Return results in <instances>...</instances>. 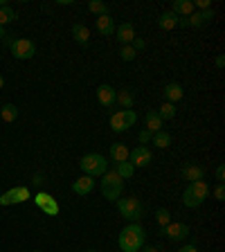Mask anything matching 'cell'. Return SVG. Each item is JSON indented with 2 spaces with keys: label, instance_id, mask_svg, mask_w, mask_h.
<instances>
[{
  "label": "cell",
  "instance_id": "484cf974",
  "mask_svg": "<svg viewBox=\"0 0 225 252\" xmlns=\"http://www.w3.org/2000/svg\"><path fill=\"white\" fill-rule=\"evenodd\" d=\"M158 115H160V119L162 122H167V119H173L176 117V104H169V102H165L160 108L156 111Z\"/></svg>",
  "mask_w": 225,
  "mask_h": 252
},
{
  "label": "cell",
  "instance_id": "ffe728a7",
  "mask_svg": "<svg viewBox=\"0 0 225 252\" xmlns=\"http://www.w3.org/2000/svg\"><path fill=\"white\" fill-rule=\"evenodd\" d=\"M144 124H146V126H144L146 131H151V133H158V131H162V124H165V122L160 119V115H158L156 111H149V113L144 115Z\"/></svg>",
  "mask_w": 225,
  "mask_h": 252
},
{
  "label": "cell",
  "instance_id": "cb8c5ba5",
  "mask_svg": "<svg viewBox=\"0 0 225 252\" xmlns=\"http://www.w3.org/2000/svg\"><path fill=\"white\" fill-rule=\"evenodd\" d=\"M151 144L158 146V149H167V146L171 144V133L158 131V133H153V138H151Z\"/></svg>",
  "mask_w": 225,
  "mask_h": 252
},
{
  "label": "cell",
  "instance_id": "681fc988",
  "mask_svg": "<svg viewBox=\"0 0 225 252\" xmlns=\"http://www.w3.org/2000/svg\"><path fill=\"white\" fill-rule=\"evenodd\" d=\"M0 61H2V56H0Z\"/></svg>",
  "mask_w": 225,
  "mask_h": 252
},
{
  "label": "cell",
  "instance_id": "8992f818",
  "mask_svg": "<svg viewBox=\"0 0 225 252\" xmlns=\"http://www.w3.org/2000/svg\"><path fill=\"white\" fill-rule=\"evenodd\" d=\"M27 198H32V194H29V189L27 187H14L9 189V192H5L2 196H0V205H14V203H25Z\"/></svg>",
  "mask_w": 225,
  "mask_h": 252
},
{
  "label": "cell",
  "instance_id": "44dd1931",
  "mask_svg": "<svg viewBox=\"0 0 225 252\" xmlns=\"http://www.w3.org/2000/svg\"><path fill=\"white\" fill-rule=\"evenodd\" d=\"M72 36H75V41L79 45L90 43V32H88V27L81 25V23H75V25H72Z\"/></svg>",
  "mask_w": 225,
  "mask_h": 252
},
{
  "label": "cell",
  "instance_id": "9c48e42d",
  "mask_svg": "<svg viewBox=\"0 0 225 252\" xmlns=\"http://www.w3.org/2000/svg\"><path fill=\"white\" fill-rule=\"evenodd\" d=\"M115 97H117V90L108 84H102V86L97 88V102L102 104L104 108H111L115 106Z\"/></svg>",
  "mask_w": 225,
  "mask_h": 252
},
{
  "label": "cell",
  "instance_id": "ac0fdd59",
  "mask_svg": "<svg viewBox=\"0 0 225 252\" xmlns=\"http://www.w3.org/2000/svg\"><path fill=\"white\" fill-rule=\"evenodd\" d=\"M111 129L115 131V133H122V131H129V122H126V115H124V111H117V113L111 115Z\"/></svg>",
  "mask_w": 225,
  "mask_h": 252
},
{
  "label": "cell",
  "instance_id": "d6986e66",
  "mask_svg": "<svg viewBox=\"0 0 225 252\" xmlns=\"http://www.w3.org/2000/svg\"><path fill=\"white\" fill-rule=\"evenodd\" d=\"M171 11L176 16H192L194 14V2L192 0H173Z\"/></svg>",
  "mask_w": 225,
  "mask_h": 252
},
{
  "label": "cell",
  "instance_id": "f6af8a7d",
  "mask_svg": "<svg viewBox=\"0 0 225 252\" xmlns=\"http://www.w3.org/2000/svg\"><path fill=\"white\" fill-rule=\"evenodd\" d=\"M5 36H7V32H5V27L0 25V41H2V38H5Z\"/></svg>",
  "mask_w": 225,
  "mask_h": 252
},
{
  "label": "cell",
  "instance_id": "60d3db41",
  "mask_svg": "<svg viewBox=\"0 0 225 252\" xmlns=\"http://www.w3.org/2000/svg\"><path fill=\"white\" fill-rule=\"evenodd\" d=\"M14 36H16V34H7V36L2 38V43H5V48H11V45H14V41H16Z\"/></svg>",
  "mask_w": 225,
  "mask_h": 252
},
{
  "label": "cell",
  "instance_id": "9a60e30c",
  "mask_svg": "<svg viewBox=\"0 0 225 252\" xmlns=\"http://www.w3.org/2000/svg\"><path fill=\"white\" fill-rule=\"evenodd\" d=\"M182 178H185V180H189V183H194V180H203L205 178V169L203 167H198V165H185L182 167Z\"/></svg>",
  "mask_w": 225,
  "mask_h": 252
},
{
  "label": "cell",
  "instance_id": "f1b7e54d",
  "mask_svg": "<svg viewBox=\"0 0 225 252\" xmlns=\"http://www.w3.org/2000/svg\"><path fill=\"white\" fill-rule=\"evenodd\" d=\"M88 9H90L95 16H106L108 14V5L102 2V0H90V2H88Z\"/></svg>",
  "mask_w": 225,
  "mask_h": 252
},
{
  "label": "cell",
  "instance_id": "f546056e",
  "mask_svg": "<svg viewBox=\"0 0 225 252\" xmlns=\"http://www.w3.org/2000/svg\"><path fill=\"white\" fill-rule=\"evenodd\" d=\"M106 185H124V180L117 171H106L102 176V187H106Z\"/></svg>",
  "mask_w": 225,
  "mask_h": 252
},
{
  "label": "cell",
  "instance_id": "4316f807",
  "mask_svg": "<svg viewBox=\"0 0 225 252\" xmlns=\"http://www.w3.org/2000/svg\"><path fill=\"white\" fill-rule=\"evenodd\" d=\"M18 18V14L14 9H11L9 5H5V7H0V25L5 27V25H9V23H14Z\"/></svg>",
  "mask_w": 225,
  "mask_h": 252
},
{
  "label": "cell",
  "instance_id": "5bb4252c",
  "mask_svg": "<svg viewBox=\"0 0 225 252\" xmlns=\"http://www.w3.org/2000/svg\"><path fill=\"white\" fill-rule=\"evenodd\" d=\"M95 27L102 36H111V34H115V21L111 18V14H106V16H97Z\"/></svg>",
  "mask_w": 225,
  "mask_h": 252
},
{
  "label": "cell",
  "instance_id": "74e56055",
  "mask_svg": "<svg viewBox=\"0 0 225 252\" xmlns=\"http://www.w3.org/2000/svg\"><path fill=\"white\" fill-rule=\"evenodd\" d=\"M214 176H216V180H219V183H223V180H225V167L223 165L216 167V173H214Z\"/></svg>",
  "mask_w": 225,
  "mask_h": 252
},
{
  "label": "cell",
  "instance_id": "52a82bcc",
  "mask_svg": "<svg viewBox=\"0 0 225 252\" xmlns=\"http://www.w3.org/2000/svg\"><path fill=\"white\" fill-rule=\"evenodd\" d=\"M153 160V153H151L149 146H135L133 151H129V162L133 167H149Z\"/></svg>",
  "mask_w": 225,
  "mask_h": 252
},
{
  "label": "cell",
  "instance_id": "7c38bea8",
  "mask_svg": "<svg viewBox=\"0 0 225 252\" xmlns=\"http://www.w3.org/2000/svg\"><path fill=\"white\" fill-rule=\"evenodd\" d=\"M92 189H95V178H90V176H81L72 183V192L79 194V196H86Z\"/></svg>",
  "mask_w": 225,
  "mask_h": 252
},
{
  "label": "cell",
  "instance_id": "e0dca14e",
  "mask_svg": "<svg viewBox=\"0 0 225 252\" xmlns=\"http://www.w3.org/2000/svg\"><path fill=\"white\" fill-rule=\"evenodd\" d=\"M111 160L117 165V162H126L129 160V149H126V144H122V142H115V144H111Z\"/></svg>",
  "mask_w": 225,
  "mask_h": 252
},
{
  "label": "cell",
  "instance_id": "d4e9b609",
  "mask_svg": "<svg viewBox=\"0 0 225 252\" xmlns=\"http://www.w3.org/2000/svg\"><path fill=\"white\" fill-rule=\"evenodd\" d=\"M115 171H117L119 176H122V180H129V178H133L135 167L131 165L129 160H126V162H117V165H115Z\"/></svg>",
  "mask_w": 225,
  "mask_h": 252
},
{
  "label": "cell",
  "instance_id": "1f68e13d",
  "mask_svg": "<svg viewBox=\"0 0 225 252\" xmlns=\"http://www.w3.org/2000/svg\"><path fill=\"white\" fill-rule=\"evenodd\" d=\"M41 212H43V214H48V216H56V214H59V203H56L54 198L48 200V203L41 207Z\"/></svg>",
  "mask_w": 225,
  "mask_h": 252
},
{
  "label": "cell",
  "instance_id": "b9f144b4",
  "mask_svg": "<svg viewBox=\"0 0 225 252\" xmlns=\"http://www.w3.org/2000/svg\"><path fill=\"white\" fill-rule=\"evenodd\" d=\"M178 252H198V248H196V243H189V246H182Z\"/></svg>",
  "mask_w": 225,
  "mask_h": 252
},
{
  "label": "cell",
  "instance_id": "4fadbf2b",
  "mask_svg": "<svg viewBox=\"0 0 225 252\" xmlns=\"http://www.w3.org/2000/svg\"><path fill=\"white\" fill-rule=\"evenodd\" d=\"M178 23H180V18H178L173 11H162L160 16H158V27H160V29H165V32L176 29Z\"/></svg>",
  "mask_w": 225,
  "mask_h": 252
},
{
  "label": "cell",
  "instance_id": "83f0119b",
  "mask_svg": "<svg viewBox=\"0 0 225 252\" xmlns=\"http://www.w3.org/2000/svg\"><path fill=\"white\" fill-rule=\"evenodd\" d=\"M0 117L5 119L7 124H11V122H14V119L18 117V108L14 106V104H5V106L0 108Z\"/></svg>",
  "mask_w": 225,
  "mask_h": 252
},
{
  "label": "cell",
  "instance_id": "836d02e7",
  "mask_svg": "<svg viewBox=\"0 0 225 252\" xmlns=\"http://www.w3.org/2000/svg\"><path fill=\"white\" fill-rule=\"evenodd\" d=\"M48 200H52V196H50L48 192H38L36 196H34V203H36L38 207H43V205L48 203Z\"/></svg>",
  "mask_w": 225,
  "mask_h": 252
},
{
  "label": "cell",
  "instance_id": "8fae6325",
  "mask_svg": "<svg viewBox=\"0 0 225 252\" xmlns=\"http://www.w3.org/2000/svg\"><path fill=\"white\" fill-rule=\"evenodd\" d=\"M115 34H117L119 45H131V41L135 38V27L131 23H122L119 27H115Z\"/></svg>",
  "mask_w": 225,
  "mask_h": 252
},
{
  "label": "cell",
  "instance_id": "c3c4849f",
  "mask_svg": "<svg viewBox=\"0 0 225 252\" xmlns=\"http://www.w3.org/2000/svg\"><path fill=\"white\" fill-rule=\"evenodd\" d=\"M34 252H41V250H34Z\"/></svg>",
  "mask_w": 225,
  "mask_h": 252
},
{
  "label": "cell",
  "instance_id": "4dcf8cb0",
  "mask_svg": "<svg viewBox=\"0 0 225 252\" xmlns=\"http://www.w3.org/2000/svg\"><path fill=\"white\" fill-rule=\"evenodd\" d=\"M156 221H158V225L160 227H167L169 223H171V214H169V209L167 207H160L156 212Z\"/></svg>",
  "mask_w": 225,
  "mask_h": 252
},
{
  "label": "cell",
  "instance_id": "d590c367",
  "mask_svg": "<svg viewBox=\"0 0 225 252\" xmlns=\"http://www.w3.org/2000/svg\"><path fill=\"white\" fill-rule=\"evenodd\" d=\"M131 48L135 50V52H142V50L146 48V43H144V38H140V36H135L133 41H131Z\"/></svg>",
  "mask_w": 225,
  "mask_h": 252
},
{
  "label": "cell",
  "instance_id": "30bf717a",
  "mask_svg": "<svg viewBox=\"0 0 225 252\" xmlns=\"http://www.w3.org/2000/svg\"><path fill=\"white\" fill-rule=\"evenodd\" d=\"M212 18H214V11L205 9V11H194L192 16L185 18V23H187V27H203L207 23H212Z\"/></svg>",
  "mask_w": 225,
  "mask_h": 252
},
{
  "label": "cell",
  "instance_id": "8d00e7d4",
  "mask_svg": "<svg viewBox=\"0 0 225 252\" xmlns=\"http://www.w3.org/2000/svg\"><path fill=\"white\" fill-rule=\"evenodd\" d=\"M214 198H216V200H225V187H223V183L216 185V189H214Z\"/></svg>",
  "mask_w": 225,
  "mask_h": 252
},
{
  "label": "cell",
  "instance_id": "277c9868",
  "mask_svg": "<svg viewBox=\"0 0 225 252\" xmlns=\"http://www.w3.org/2000/svg\"><path fill=\"white\" fill-rule=\"evenodd\" d=\"M79 167L84 171V176H90V178H102L108 171V162L99 153H86L79 160Z\"/></svg>",
  "mask_w": 225,
  "mask_h": 252
},
{
  "label": "cell",
  "instance_id": "3957f363",
  "mask_svg": "<svg viewBox=\"0 0 225 252\" xmlns=\"http://www.w3.org/2000/svg\"><path fill=\"white\" fill-rule=\"evenodd\" d=\"M115 205H117L119 214H122L126 221H131V223H140L142 216H144V205L140 203V198H135V196L117 198L115 200Z\"/></svg>",
  "mask_w": 225,
  "mask_h": 252
},
{
  "label": "cell",
  "instance_id": "6da1fadb",
  "mask_svg": "<svg viewBox=\"0 0 225 252\" xmlns=\"http://www.w3.org/2000/svg\"><path fill=\"white\" fill-rule=\"evenodd\" d=\"M146 232L140 223H129L117 236V246L122 252H140V248L144 246Z\"/></svg>",
  "mask_w": 225,
  "mask_h": 252
},
{
  "label": "cell",
  "instance_id": "603a6c76",
  "mask_svg": "<svg viewBox=\"0 0 225 252\" xmlns=\"http://www.w3.org/2000/svg\"><path fill=\"white\" fill-rule=\"evenodd\" d=\"M122 192H124V185H106V187H102L104 198L111 200V203H115L117 198H122Z\"/></svg>",
  "mask_w": 225,
  "mask_h": 252
},
{
  "label": "cell",
  "instance_id": "d6a6232c",
  "mask_svg": "<svg viewBox=\"0 0 225 252\" xmlns=\"http://www.w3.org/2000/svg\"><path fill=\"white\" fill-rule=\"evenodd\" d=\"M119 56H122V61H133L135 56H138V52H135L131 45H122V48H119Z\"/></svg>",
  "mask_w": 225,
  "mask_h": 252
},
{
  "label": "cell",
  "instance_id": "f907efd6",
  "mask_svg": "<svg viewBox=\"0 0 225 252\" xmlns=\"http://www.w3.org/2000/svg\"><path fill=\"white\" fill-rule=\"evenodd\" d=\"M160 252H165V250H160Z\"/></svg>",
  "mask_w": 225,
  "mask_h": 252
},
{
  "label": "cell",
  "instance_id": "bcb514c9",
  "mask_svg": "<svg viewBox=\"0 0 225 252\" xmlns=\"http://www.w3.org/2000/svg\"><path fill=\"white\" fill-rule=\"evenodd\" d=\"M2 86H5V79H2V77H0V88H2Z\"/></svg>",
  "mask_w": 225,
  "mask_h": 252
},
{
  "label": "cell",
  "instance_id": "2e32d148",
  "mask_svg": "<svg viewBox=\"0 0 225 252\" xmlns=\"http://www.w3.org/2000/svg\"><path fill=\"white\" fill-rule=\"evenodd\" d=\"M162 95H165V99L169 104H176L182 99V95H185V90H182L180 84H167L165 90H162Z\"/></svg>",
  "mask_w": 225,
  "mask_h": 252
},
{
  "label": "cell",
  "instance_id": "ba28073f",
  "mask_svg": "<svg viewBox=\"0 0 225 252\" xmlns=\"http://www.w3.org/2000/svg\"><path fill=\"white\" fill-rule=\"evenodd\" d=\"M162 234L169 241H185L192 232H189V225H185V223H169L167 227H162Z\"/></svg>",
  "mask_w": 225,
  "mask_h": 252
},
{
  "label": "cell",
  "instance_id": "7dc6e473",
  "mask_svg": "<svg viewBox=\"0 0 225 252\" xmlns=\"http://www.w3.org/2000/svg\"><path fill=\"white\" fill-rule=\"evenodd\" d=\"M86 252H97V250H86Z\"/></svg>",
  "mask_w": 225,
  "mask_h": 252
},
{
  "label": "cell",
  "instance_id": "7bdbcfd3",
  "mask_svg": "<svg viewBox=\"0 0 225 252\" xmlns=\"http://www.w3.org/2000/svg\"><path fill=\"white\" fill-rule=\"evenodd\" d=\"M223 65H225V56L223 54H219V56H216V68L223 70Z\"/></svg>",
  "mask_w": 225,
  "mask_h": 252
},
{
  "label": "cell",
  "instance_id": "ee69618b",
  "mask_svg": "<svg viewBox=\"0 0 225 252\" xmlns=\"http://www.w3.org/2000/svg\"><path fill=\"white\" fill-rule=\"evenodd\" d=\"M140 252H160V248H153V246H142Z\"/></svg>",
  "mask_w": 225,
  "mask_h": 252
},
{
  "label": "cell",
  "instance_id": "ab89813d",
  "mask_svg": "<svg viewBox=\"0 0 225 252\" xmlns=\"http://www.w3.org/2000/svg\"><path fill=\"white\" fill-rule=\"evenodd\" d=\"M32 183H34V187H38V189L43 187V183H45V180H43V173H36V176H34V180H32Z\"/></svg>",
  "mask_w": 225,
  "mask_h": 252
},
{
  "label": "cell",
  "instance_id": "5b68a950",
  "mask_svg": "<svg viewBox=\"0 0 225 252\" xmlns=\"http://www.w3.org/2000/svg\"><path fill=\"white\" fill-rule=\"evenodd\" d=\"M9 50H11V54H14V59H18V61H27L36 54V45H34V41H29V38H16Z\"/></svg>",
  "mask_w": 225,
  "mask_h": 252
},
{
  "label": "cell",
  "instance_id": "7402d4cb",
  "mask_svg": "<svg viewBox=\"0 0 225 252\" xmlns=\"http://www.w3.org/2000/svg\"><path fill=\"white\" fill-rule=\"evenodd\" d=\"M133 102L135 97L131 90H119L117 97H115V104L119 106V111H129V108H133Z\"/></svg>",
  "mask_w": 225,
  "mask_h": 252
},
{
  "label": "cell",
  "instance_id": "7a4b0ae2",
  "mask_svg": "<svg viewBox=\"0 0 225 252\" xmlns=\"http://www.w3.org/2000/svg\"><path fill=\"white\" fill-rule=\"evenodd\" d=\"M209 194H212V189H209V185L205 183V180H194V183H189L187 189L182 192V205H185V207H192V209L200 207V205L209 198Z\"/></svg>",
  "mask_w": 225,
  "mask_h": 252
},
{
  "label": "cell",
  "instance_id": "f35d334b",
  "mask_svg": "<svg viewBox=\"0 0 225 252\" xmlns=\"http://www.w3.org/2000/svg\"><path fill=\"white\" fill-rule=\"evenodd\" d=\"M194 7H198L200 11H205V9H209V0H196V2H194Z\"/></svg>",
  "mask_w": 225,
  "mask_h": 252
},
{
  "label": "cell",
  "instance_id": "e575fe53",
  "mask_svg": "<svg viewBox=\"0 0 225 252\" xmlns=\"http://www.w3.org/2000/svg\"><path fill=\"white\" fill-rule=\"evenodd\" d=\"M151 138H153V133H151V131H146V129H142V131H140V135H138V140H140V144H142V146L149 144Z\"/></svg>",
  "mask_w": 225,
  "mask_h": 252
}]
</instances>
